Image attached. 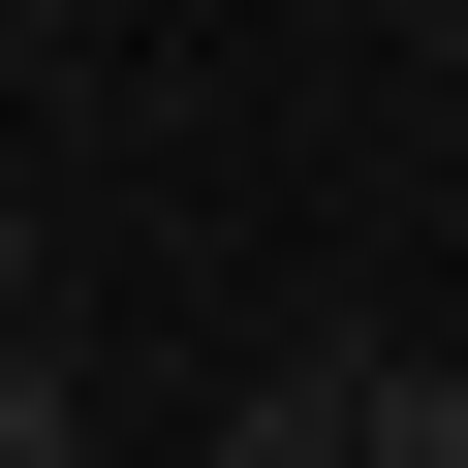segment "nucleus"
I'll use <instances>...</instances> for the list:
<instances>
[{
    "instance_id": "nucleus-1",
    "label": "nucleus",
    "mask_w": 468,
    "mask_h": 468,
    "mask_svg": "<svg viewBox=\"0 0 468 468\" xmlns=\"http://www.w3.org/2000/svg\"><path fill=\"white\" fill-rule=\"evenodd\" d=\"M218 468H375V344H250L218 375Z\"/></svg>"
},
{
    "instance_id": "nucleus-2",
    "label": "nucleus",
    "mask_w": 468,
    "mask_h": 468,
    "mask_svg": "<svg viewBox=\"0 0 468 468\" xmlns=\"http://www.w3.org/2000/svg\"><path fill=\"white\" fill-rule=\"evenodd\" d=\"M375 468H468V344H375Z\"/></svg>"
},
{
    "instance_id": "nucleus-3",
    "label": "nucleus",
    "mask_w": 468,
    "mask_h": 468,
    "mask_svg": "<svg viewBox=\"0 0 468 468\" xmlns=\"http://www.w3.org/2000/svg\"><path fill=\"white\" fill-rule=\"evenodd\" d=\"M0 468H94V406H63V313L0 344Z\"/></svg>"
},
{
    "instance_id": "nucleus-4",
    "label": "nucleus",
    "mask_w": 468,
    "mask_h": 468,
    "mask_svg": "<svg viewBox=\"0 0 468 468\" xmlns=\"http://www.w3.org/2000/svg\"><path fill=\"white\" fill-rule=\"evenodd\" d=\"M0 344H32V218H0Z\"/></svg>"
},
{
    "instance_id": "nucleus-5",
    "label": "nucleus",
    "mask_w": 468,
    "mask_h": 468,
    "mask_svg": "<svg viewBox=\"0 0 468 468\" xmlns=\"http://www.w3.org/2000/svg\"><path fill=\"white\" fill-rule=\"evenodd\" d=\"M0 63H32V0H0Z\"/></svg>"
}]
</instances>
